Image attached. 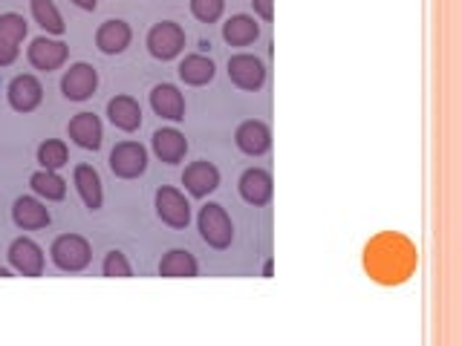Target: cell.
I'll list each match as a JSON object with an SVG mask.
<instances>
[{
    "instance_id": "1",
    "label": "cell",
    "mask_w": 462,
    "mask_h": 346,
    "mask_svg": "<svg viewBox=\"0 0 462 346\" xmlns=\"http://www.w3.org/2000/svg\"><path fill=\"white\" fill-rule=\"evenodd\" d=\"M365 269L367 274L382 286H399L413 274L416 269V245L396 234V231H384V234L373 237L365 249Z\"/></svg>"
},
{
    "instance_id": "2",
    "label": "cell",
    "mask_w": 462,
    "mask_h": 346,
    "mask_svg": "<svg viewBox=\"0 0 462 346\" xmlns=\"http://www.w3.org/2000/svg\"><path fill=\"white\" fill-rule=\"evenodd\" d=\"M197 225H199L202 240H206L211 249H228L231 240H235V225H231L226 208L217 205V202H208V205L199 208Z\"/></svg>"
},
{
    "instance_id": "3",
    "label": "cell",
    "mask_w": 462,
    "mask_h": 346,
    "mask_svg": "<svg viewBox=\"0 0 462 346\" xmlns=\"http://www.w3.org/2000/svg\"><path fill=\"white\" fill-rule=\"evenodd\" d=\"M50 254H52V263L64 271H81L90 266V260H93L90 242L79 234H61L52 242Z\"/></svg>"
},
{
    "instance_id": "4",
    "label": "cell",
    "mask_w": 462,
    "mask_h": 346,
    "mask_svg": "<svg viewBox=\"0 0 462 346\" xmlns=\"http://www.w3.org/2000/svg\"><path fill=\"white\" fill-rule=\"evenodd\" d=\"M148 50L153 58L159 61H171L185 50V32L180 23L173 21H162V23H153L151 32H148Z\"/></svg>"
},
{
    "instance_id": "5",
    "label": "cell",
    "mask_w": 462,
    "mask_h": 346,
    "mask_svg": "<svg viewBox=\"0 0 462 346\" xmlns=\"http://www.w3.org/2000/svg\"><path fill=\"white\" fill-rule=\"evenodd\" d=\"M148 168V150L139 141H122L110 150V170L122 179H136Z\"/></svg>"
},
{
    "instance_id": "6",
    "label": "cell",
    "mask_w": 462,
    "mask_h": 346,
    "mask_svg": "<svg viewBox=\"0 0 462 346\" xmlns=\"http://www.w3.org/2000/svg\"><path fill=\"white\" fill-rule=\"evenodd\" d=\"M156 214H159V220L171 228H188V223H191V205H188V199L171 185H162L156 191Z\"/></svg>"
},
{
    "instance_id": "7",
    "label": "cell",
    "mask_w": 462,
    "mask_h": 346,
    "mask_svg": "<svg viewBox=\"0 0 462 346\" xmlns=\"http://www.w3.org/2000/svg\"><path fill=\"white\" fill-rule=\"evenodd\" d=\"M228 78L235 81V84L240 86V90L254 93V90H260V86H263V81H266V67H263V61H260V58H254V55H245V52L231 55V58H228Z\"/></svg>"
},
{
    "instance_id": "8",
    "label": "cell",
    "mask_w": 462,
    "mask_h": 346,
    "mask_svg": "<svg viewBox=\"0 0 462 346\" xmlns=\"http://www.w3.org/2000/svg\"><path fill=\"white\" fill-rule=\"evenodd\" d=\"M98 86V72L90 64H72L61 78V93L69 101H87Z\"/></svg>"
},
{
    "instance_id": "9",
    "label": "cell",
    "mask_w": 462,
    "mask_h": 346,
    "mask_svg": "<svg viewBox=\"0 0 462 346\" xmlns=\"http://www.w3.org/2000/svg\"><path fill=\"white\" fill-rule=\"evenodd\" d=\"M67 55H69L67 43L52 41V38H35L32 43H29V50H26L29 64H32L35 69H41V72H52L58 67H64Z\"/></svg>"
},
{
    "instance_id": "10",
    "label": "cell",
    "mask_w": 462,
    "mask_h": 346,
    "mask_svg": "<svg viewBox=\"0 0 462 346\" xmlns=\"http://www.w3.org/2000/svg\"><path fill=\"white\" fill-rule=\"evenodd\" d=\"M9 263L14 271H21L23 278H41L43 271V251L41 245L29 237H18L9 245Z\"/></svg>"
},
{
    "instance_id": "11",
    "label": "cell",
    "mask_w": 462,
    "mask_h": 346,
    "mask_svg": "<svg viewBox=\"0 0 462 346\" xmlns=\"http://www.w3.org/2000/svg\"><path fill=\"white\" fill-rule=\"evenodd\" d=\"M182 185L191 196H208L220 187V170H217L211 162H206V159H199V162L185 168Z\"/></svg>"
},
{
    "instance_id": "12",
    "label": "cell",
    "mask_w": 462,
    "mask_h": 346,
    "mask_svg": "<svg viewBox=\"0 0 462 346\" xmlns=\"http://www.w3.org/2000/svg\"><path fill=\"white\" fill-rule=\"evenodd\" d=\"M67 133H69L72 141L79 144V148H84V150H98L105 130H101V122H98L96 113H79V115H72V119H69Z\"/></svg>"
},
{
    "instance_id": "13",
    "label": "cell",
    "mask_w": 462,
    "mask_h": 346,
    "mask_svg": "<svg viewBox=\"0 0 462 346\" xmlns=\"http://www.w3.org/2000/svg\"><path fill=\"white\" fill-rule=\"evenodd\" d=\"M151 107L156 115H162L168 122L185 119V98L173 84H156L151 90Z\"/></svg>"
},
{
    "instance_id": "14",
    "label": "cell",
    "mask_w": 462,
    "mask_h": 346,
    "mask_svg": "<svg viewBox=\"0 0 462 346\" xmlns=\"http://www.w3.org/2000/svg\"><path fill=\"white\" fill-rule=\"evenodd\" d=\"M12 220L23 231H38V228H47L52 223V216H50V208H43L35 196H18L12 205Z\"/></svg>"
},
{
    "instance_id": "15",
    "label": "cell",
    "mask_w": 462,
    "mask_h": 346,
    "mask_svg": "<svg viewBox=\"0 0 462 346\" xmlns=\"http://www.w3.org/2000/svg\"><path fill=\"white\" fill-rule=\"evenodd\" d=\"M6 96H9V105L18 113H32L43 98V86L35 76H18V78H12Z\"/></svg>"
},
{
    "instance_id": "16",
    "label": "cell",
    "mask_w": 462,
    "mask_h": 346,
    "mask_svg": "<svg viewBox=\"0 0 462 346\" xmlns=\"http://www.w3.org/2000/svg\"><path fill=\"white\" fill-rule=\"evenodd\" d=\"M130 38H134L130 26L125 21H119V18H113V21H105L98 26L96 47H98V52H105V55H122L130 47Z\"/></svg>"
},
{
    "instance_id": "17",
    "label": "cell",
    "mask_w": 462,
    "mask_h": 346,
    "mask_svg": "<svg viewBox=\"0 0 462 346\" xmlns=\"http://www.w3.org/2000/svg\"><path fill=\"white\" fill-rule=\"evenodd\" d=\"M237 185H240V196L249 202V205H266V202L272 199V177L263 168L243 170Z\"/></svg>"
},
{
    "instance_id": "18",
    "label": "cell",
    "mask_w": 462,
    "mask_h": 346,
    "mask_svg": "<svg viewBox=\"0 0 462 346\" xmlns=\"http://www.w3.org/2000/svg\"><path fill=\"white\" fill-rule=\"evenodd\" d=\"M153 153L162 159L165 165H180L188 153V139L173 127H162L153 133Z\"/></svg>"
},
{
    "instance_id": "19",
    "label": "cell",
    "mask_w": 462,
    "mask_h": 346,
    "mask_svg": "<svg viewBox=\"0 0 462 346\" xmlns=\"http://www.w3.org/2000/svg\"><path fill=\"white\" fill-rule=\"evenodd\" d=\"M235 141H237V148L243 153H249V156H263L269 150V144H272V133H269V127L263 122H243L237 127V133H235Z\"/></svg>"
},
{
    "instance_id": "20",
    "label": "cell",
    "mask_w": 462,
    "mask_h": 346,
    "mask_svg": "<svg viewBox=\"0 0 462 346\" xmlns=\"http://www.w3.org/2000/svg\"><path fill=\"white\" fill-rule=\"evenodd\" d=\"M107 115L110 122L125 130V133H134V130L142 127V107L136 105V98L130 96H116L107 101Z\"/></svg>"
},
{
    "instance_id": "21",
    "label": "cell",
    "mask_w": 462,
    "mask_h": 346,
    "mask_svg": "<svg viewBox=\"0 0 462 346\" xmlns=\"http://www.w3.org/2000/svg\"><path fill=\"white\" fill-rule=\"evenodd\" d=\"M223 38L228 47H249L260 38V23L249 14H231V18L223 23Z\"/></svg>"
},
{
    "instance_id": "22",
    "label": "cell",
    "mask_w": 462,
    "mask_h": 346,
    "mask_svg": "<svg viewBox=\"0 0 462 346\" xmlns=\"http://www.w3.org/2000/svg\"><path fill=\"white\" fill-rule=\"evenodd\" d=\"M72 179H76V187L84 199V205L90 211H98L101 202H105V191H101V177L93 165H79L76 173H72Z\"/></svg>"
},
{
    "instance_id": "23",
    "label": "cell",
    "mask_w": 462,
    "mask_h": 346,
    "mask_svg": "<svg viewBox=\"0 0 462 346\" xmlns=\"http://www.w3.org/2000/svg\"><path fill=\"white\" fill-rule=\"evenodd\" d=\"M159 274L162 278H197V260L191 251L185 249H173L162 257L159 263Z\"/></svg>"
},
{
    "instance_id": "24",
    "label": "cell",
    "mask_w": 462,
    "mask_h": 346,
    "mask_svg": "<svg viewBox=\"0 0 462 346\" xmlns=\"http://www.w3.org/2000/svg\"><path fill=\"white\" fill-rule=\"evenodd\" d=\"M214 61L206 55H185V61L180 64V78L185 84H191V86H202V84H208L214 78Z\"/></svg>"
},
{
    "instance_id": "25",
    "label": "cell",
    "mask_w": 462,
    "mask_h": 346,
    "mask_svg": "<svg viewBox=\"0 0 462 346\" xmlns=\"http://www.w3.org/2000/svg\"><path fill=\"white\" fill-rule=\"evenodd\" d=\"M29 185H32V191L47 202H61L67 196V182L58 177L55 170H47V168L35 170L32 177H29Z\"/></svg>"
},
{
    "instance_id": "26",
    "label": "cell",
    "mask_w": 462,
    "mask_h": 346,
    "mask_svg": "<svg viewBox=\"0 0 462 346\" xmlns=\"http://www.w3.org/2000/svg\"><path fill=\"white\" fill-rule=\"evenodd\" d=\"M32 4V18L47 29V32L52 35H64V18H61V12H58V6L52 4V0H29Z\"/></svg>"
},
{
    "instance_id": "27",
    "label": "cell",
    "mask_w": 462,
    "mask_h": 346,
    "mask_svg": "<svg viewBox=\"0 0 462 346\" xmlns=\"http://www.w3.org/2000/svg\"><path fill=\"white\" fill-rule=\"evenodd\" d=\"M67 159H69V153H67V144L61 141V139H47L38 148V162L47 168V170H58V168H64L67 165Z\"/></svg>"
},
{
    "instance_id": "28",
    "label": "cell",
    "mask_w": 462,
    "mask_h": 346,
    "mask_svg": "<svg viewBox=\"0 0 462 346\" xmlns=\"http://www.w3.org/2000/svg\"><path fill=\"white\" fill-rule=\"evenodd\" d=\"M26 29H29V23L23 21V14H18V12H4V14H0V38H4V41L21 43L26 38Z\"/></svg>"
},
{
    "instance_id": "29",
    "label": "cell",
    "mask_w": 462,
    "mask_h": 346,
    "mask_svg": "<svg viewBox=\"0 0 462 346\" xmlns=\"http://www.w3.org/2000/svg\"><path fill=\"white\" fill-rule=\"evenodd\" d=\"M226 9V0H191V14L199 23H217Z\"/></svg>"
},
{
    "instance_id": "30",
    "label": "cell",
    "mask_w": 462,
    "mask_h": 346,
    "mask_svg": "<svg viewBox=\"0 0 462 346\" xmlns=\"http://www.w3.org/2000/svg\"><path fill=\"white\" fill-rule=\"evenodd\" d=\"M130 263H127V257L122 251H110L105 257V278H130Z\"/></svg>"
},
{
    "instance_id": "31",
    "label": "cell",
    "mask_w": 462,
    "mask_h": 346,
    "mask_svg": "<svg viewBox=\"0 0 462 346\" xmlns=\"http://www.w3.org/2000/svg\"><path fill=\"white\" fill-rule=\"evenodd\" d=\"M14 58H18V43H9V41L0 38V67L12 64Z\"/></svg>"
},
{
    "instance_id": "32",
    "label": "cell",
    "mask_w": 462,
    "mask_h": 346,
    "mask_svg": "<svg viewBox=\"0 0 462 346\" xmlns=\"http://www.w3.org/2000/svg\"><path fill=\"white\" fill-rule=\"evenodd\" d=\"M252 4H254V12H257L263 21H272V18H274V6H272V0H252Z\"/></svg>"
},
{
    "instance_id": "33",
    "label": "cell",
    "mask_w": 462,
    "mask_h": 346,
    "mask_svg": "<svg viewBox=\"0 0 462 346\" xmlns=\"http://www.w3.org/2000/svg\"><path fill=\"white\" fill-rule=\"evenodd\" d=\"M72 4H76L79 9H87V12H93V9L98 6V0H72Z\"/></svg>"
},
{
    "instance_id": "34",
    "label": "cell",
    "mask_w": 462,
    "mask_h": 346,
    "mask_svg": "<svg viewBox=\"0 0 462 346\" xmlns=\"http://www.w3.org/2000/svg\"><path fill=\"white\" fill-rule=\"evenodd\" d=\"M0 278H12V274H9V269H0Z\"/></svg>"
}]
</instances>
